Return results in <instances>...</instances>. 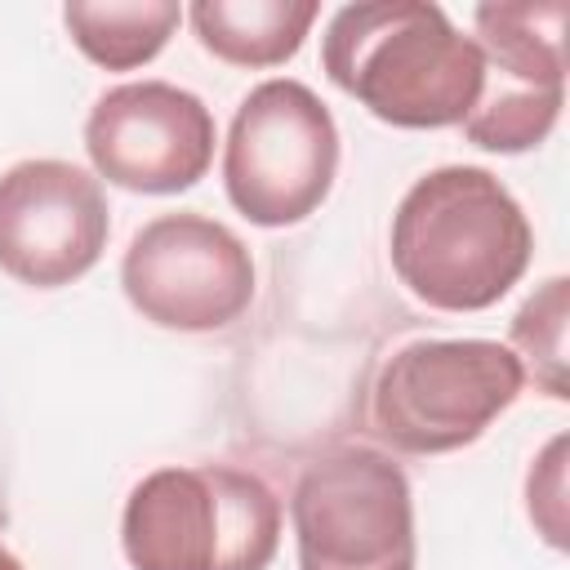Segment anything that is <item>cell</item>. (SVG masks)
Segmentation results:
<instances>
[{
    "instance_id": "obj_9",
    "label": "cell",
    "mask_w": 570,
    "mask_h": 570,
    "mask_svg": "<svg viewBox=\"0 0 570 570\" xmlns=\"http://www.w3.org/2000/svg\"><path fill=\"white\" fill-rule=\"evenodd\" d=\"M209 107L169 80H129L89 107L85 151L111 187L142 196H174L196 187L214 165Z\"/></svg>"
},
{
    "instance_id": "obj_3",
    "label": "cell",
    "mask_w": 570,
    "mask_h": 570,
    "mask_svg": "<svg viewBox=\"0 0 570 570\" xmlns=\"http://www.w3.org/2000/svg\"><path fill=\"white\" fill-rule=\"evenodd\" d=\"M134 570H267L281 548V499L232 463L147 472L120 517Z\"/></svg>"
},
{
    "instance_id": "obj_4",
    "label": "cell",
    "mask_w": 570,
    "mask_h": 570,
    "mask_svg": "<svg viewBox=\"0 0 570 570\" xmlns=\"http://www.w3.org/2000/svg\"><path fill=\"white\" fill-rule=\"evenodd\" d=\"M525 387L521 361L494 338H414L370 387V428L401 454L472 445Z\"/></svg>"
},
{
    "instance_id": "obj_10",
    "label": "cell",
    "mask_w": 570,
    "mask_h": 570,
    "mask_svg": "<svg viewBox=\"0 0 570 570\" xmlns=\"http://www.w3.org/2000/svg\"><path fill=\"white\" fill-rule=\"evenodd\" d=\"M111 236L102 183L71 160H18L0 174V272L62 289L94 272Z\"/></svg>"
},
{
    "instance_id": "obj_2",
    "label": "cell",
    "mask_w": 570,
    "mask_h": 570,
    "mask_svg": "<svg viewBox=\"0 0 570 570\" xmlns=\"http://www.w3.org/2000/svg\"><path fill=\"white\" fill-rule=\"evenodd\" d=\"M392 272L436 312H485L530 267L534 232L517 196L481 165L423 174L392 214Z\"/></svg>"
},
{
    "instance_id": "obj_13",
    "label": "cell",
    "mask_w": 570,
    "mask_h": 570,
    "mask_svg": "<svg viewBox=\"0 0 570 570\" xmlns=\"http://www.w3.org/2000/svg\"><path fill=\"white\" fill-rule=\"evenodd\" d=\"M566 276L543 281L512 316V352L548 396H566Z\"/></svg>"
},
{
    "instance_id": "obj_7",
    "label": "cell",
    "mask_w": 570,
    "mask_h": 570,
    "mask_svg": "<svg viewBox=\"0 0 570 570\" xmlns=\"http://www.w3.org/2000/svg\"><path fill=\"white\" fill-rule=\"evenodd\" d=\"M566 0H503L476 4V49L485 62L481 98L459 125L481 151L539 147L566 107Z\"/></svg>"
},
{
    "instance_id": "obj_1",
    "label": "cell",
    "mask_w": 570,
    "mask_h": 570,
    "mask_svg": "<svg viewBox=\"0 0 570 570\" xmlns=\"http://www.w3.org/2000/svg\"><path fill=\"white\" fill-rule=\"evenodd\" d=\"M321 67L347 98L396 129L463 125L485 80L476 40L428 0L343 4L321 36Z\"/></svg>"
},
{
    "instance_id": "obj_5",
    "label": "cell",
    "mask_w": 570,
    "mask_h": 570,
    "mask_svg": "<svg viewBox=\"0 0 570 570\" xmlns=\"http://www.w3.org/2000/svg\"><path fill=\"white\" fill-rule=\"evenodd\" d=\"M338 174V125L303 80L254 85L223 142L227 200L254 227H294L316 214Z\"/></svg>"
},
{
    "instance_id": "obj_11",
    "label": "cell",
    "mask_w": 570,
    "mask_h": 570,
    "mask_svg": "<svg viewBox=\"0 0 570 570\" xmlns=\"http://www.w3.org/2000/svg\"><path fill=\"white\" fill-rule=\"evenodd\" d=\"M316 13V0H196L187 9L200 49L249 71L289 62L303 49Z\"/></svg>"
},
{
    "instance_id": "obj_14",
    "label": "cell",
    "mask_w": 570,
    "mask_h": 570,
    "mask_svg": "<svg viewBox=\"0 0 570 570\" xmlns=\"http://www.w3.org/2000/svg\"><path fill=\"white\" fill-rule=\"evenodd\" d=\"M0 570H22V561H18V557H13L4 543H0Z\"/></svg>"
},
{
    "instance_id": "obj_8",
    "label": "cell",
    "mask_w": 570,
    "mask_h": 570,
    "mask_svg": "<svg viewBox=\"0 0 570 570\" xmlns=\"http://www.w3.org/2000/svg\"><path fill=\"white\" fill-rule=\"evenodd\" d=\"M129 307L178 334H209L254 303V258L245 240L191 209L142 223L120 258Z\"/></svg>"
},
{
    "instance_id": "obj_12",
    "label": "cell",
    "mask_w": 570,
    "mask_h": 570,
    "mask_svg": "<svg viewBox=\"0 0 570 570\" xmlns=\"http://www.w3.org/2000/svg\"><path fill=\"white\" fill-rule=\"evenodd\" d=\"M62 22L89 62L107 71H134L169 45L183 9L174 0H71Z\"/></svg>"
},
{
    "instance_id": "obj_6",
    "label": "cell",
    "mask_w": 570,
    "mask_h": 570,
    "mask_svg": "<svg viewBox=\"0 0 570 570\" xmlns=\"http://www.w3.org/2000/svg\"><path fill=\"white\" fill-rule=\"evenodd\" d=\"M298 570H414V494L370 445L316 454L289 494Z\"/></svg>"
}]
</instances>
